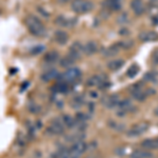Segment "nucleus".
<instances>
[{"label":"nucleus","instance_id":"6ab92c4d","mask_svg":"<svg viewBox=\"0 0 158 158\" xmlns=\"http://www.w3.org/2000/svg\"><path fill=\"white\" fill-rule=\"evenodd\" d=\"M58 58H59V55H58L57 52H55V51H52V52L48 53V54H45L44 56V61L47 63H54L56 61L58 60Z\"/></svg>","mask_w":158,"mask_h":158},{"label":"nucleus","instance_id":"9b49d317","mask_svg":"<svg viewBox=\"0 0 158 158\" xmlns=\"http://www.w3.org/2000/svg\"><path fill=\"white\" fill-rule=\"evenodd\" d=\"M131 7L137 16L143 14V12H144V3L142 0H132Z\"/></svg>","mask_w":158,"mask_h":158},{"label":"nucleus","instance_id":"2f4dec72","mask_svg":"<svg viewBox=\"0 0 158 158\" xmlns=\"http://www.w3.org/2000/svg\"><path fill=\"white\" fill-rule=\"evenodd\" d=\"M135 153H136L140 158H149L151 156V154H149L148 152H144V151H136Z\"/></svg>","mask_w":158,"mask_h":158},{"label":"nucleus","instance_id":"cd10ccee","mask_svg":"<svg viewBox=\"0 0 158 158\" xmlns=\"http://www.w3.org/2000/svg\"><path fill=\"white\" fill-rule=\"evenodd\" d=\"M75 119H76V121H79V122H85L86 119H88V116H86L85 113H77L76 114Z\"/></svg>","mask_w":158,"mask_h":158},{"label":"nucleus","instance_id":"c85d7f7f","mask_svg":"<svg viewBox=\"0 0 158 158\" xmlns=\"http://www.w3.org/2000/svg\"><path fill=\"white\" fill-rule=\"evenodd\" d=\"M82 103H83V98L76 97V98H74L72 106H74V108H79V106H82Z\"/></svg>","mask_w":158,"mask_h":158},{"label":"nucleus","instance_id":"7ed1b4c3","mask_svg":"<svg viewBox=\"0 0 158 158\" xmlns=\"http://www.w3.org/2000/svg\"><path fill=\"white\" fill-rule=\"evenodd\" d=\"M81 76V71L78 68H70L67 70V72L62 75L64 82H75L78 80L79 77Z\"/></svg>","mask_w":158,"mask_h":158},{"label":"nucleus","instance_id":"473e14b6","mask_svg":"<svg viewBox=\"0 0 158 158\" xmlns=\"http://www.w3.org/2000/svg\"><path fill=\"white\" fill-rule=\"evenodd\" d=\"M152 59H153V61H154L155 63H158V51H157V52H155L154 54H153Z\"/></svg>","mask_w":158,"mask_h":158},{"label":"nucleus","instance_id":"412c9836","mask_svg":"<svg viewBox=\"0 0 158 158\" xmlns=\"http://www.w3.org/2000/svg\"><path fill=\"white\" fill-rule=\"evenodd\" d=\"M75 59L72 57L71 55H67L65 57H63L62 59L60 60V65L62 68H70L72 67L74 64V62H75Z\"/></svg>","mask_w":158,"mask_h":158},{"label":"nucleus","instance_id":"aec40b11","mask_svg":"<svg viewBox=\"0 0 158 158\" xmlns=\"http://www.w3.org/2000/svg\"><path fill=\"white\" fill-rule=\"evenodd\" d=\"M124 61L122 59H116V60H112L108 63V68L111 71H117L119 70L122 65H123Z\"/></svg>","mask_w":158,"mask_h":158},{"label":"nucleus","instance_id":"20e7f679","mask_svg":"<svg viewBox=\"0 0 158 158\" xmlns=\"http://www.w3.org/2000/svg\"><path fill=\"white\" fill-rule=\"evenodd\" d=\"M149 129V124L147 122H139V123H136L135 126H133L131 128V130L129 131L128 135L130 137H137L140 136V135L144 134Z\"/></svg>","mask_w":158,"mask_h":158},{"label":"nucleus","instance_id":"7c9ffc66","mask_svg":"<svg viewBox=\"0 0 158 158\" xmlns=\"http://www.w3.org/2000/svg\"><path fill=\"white\" fill-rule=\"evenodd\" d=\"M110 126H111L113 129L117 130V131H121V130L123 129V124L117 123V122H115V121H112V120H111V122H110Z\"/></svg>","mask_w":158,"mask_h":158},{"label":"nucleus","instance_id":"2eb2a0df","mask_svg":"<svg viewBox=\"0 0 158 158\" xmlns=\"http://www.w3.org/2000/svg\"><path fill=\"white\" fill-rule=\"evenodd\" d=\"M56 23L61 27H72L76 23V18H67L64 16H59L56 19Z\"/></svg>","mask_w":158,"mask_h":158},{"label":"nucleus","instance_id":"0eeeda50","mask_svg":"<svg viewBox=\"0 0 158 158\" xmlns=\"http://www.w3.org/2000/svg\"><path fill=\"white\" fill-rule=\"evenodd\" d=\"M85 150H86V144L82 141V140H80V141L74 142L73 146L71 147V149H70V152L72 153L74 156L79 158L80 157V155L82 154Z\"/></svg>","mask_w":158,"mask_h":158},{"label":"nucleus","instance_id":"a211bd4d","mask_svg":"<svg viewBox=\"0 0 158 158\" xmlns=\"http://www.w3.org/2000/svg\"><path fill=\"white\" fill-rule=\"evenodd\" d=\"M97 51V44L94 41H89L83 45V53L86 55H93Z\"/></svg>","mask_w":158,"mask_h":158},{"label":"nucleus","instance_id":"ddd939ff","mask_svg":"<svg viewBox=\"0 0 158 158\" xmlns=\"http://www.w3.org/2000/svg\"><path fill=\"white\" fill-rule=\"evenodd\" d=\"M140 40L144 42H149V41H155L158 39V34L156 32H153V31H148V32H142L139 35Z\"/></svg>","mask_w":158,"mask_h":158},{"label":"nucleus","instance_id":"f3484780","mask_svg":"<svg viewBox=\"0 0 158 158\" xmlns=\"http://www.w3.org/2000/svg\"><path fill=\"white\" fill-rule=\"evenodd\" d=\"M119 97L118 95H111L109 97L106 98L104 100V106H108V108H115L119 104Z\"/></svg>","mask_w":158,"mask_h":158},{"label":"nucleus","instance_id":"4468645a","mask_svg":"<svg viewBox=\"0 0 158 158\" xmlns=\"http://www.w3.org/2000/svg\"><path fill=\"white\" fill-rule=\"evenodd\" d=\"M141 147L146 150H156L158 149V138L146 139L141 142Z\"/></svg>","mask_w":158,"mask_h":158},{"label":"nucleus","instance_id":"4be33fe9","mask_svg":"<svg viewBox=\"0 0 158 158\" xmlns=\"http://www.w3.org/2000/svg\"><path fill=\"white\" fill-rule=\"evenodd\" d=\"M106 6L113 11H118L121 7V0H106Z\"/></svg>","mask_w":158,"mask_h":158},{"label":"nucleus","instance_id":"f8f14e48","mask_svg":"<svg viewBox=\"0 0 158 158\" xmlns=\"http://www.w3.org/2000/svg\"><path fill=\"white\" fill-rule=\"evenodd\" d=\"M58 71L55 70V69H52V70H49V71H45L44 73L40 76L41 80L43 82H49V81H52L53 79H56L58 77Z\"/></svg>","mask_w":158,"mask_h":158},{"label":"nucleus","instance_id":"393cba45","mask_svg":"<svg viewBox=\"0 0 158 158\" xmlns=\"http://www.w3.org/2000/svg\"><path fill=\"white\" fill-rule=\"evenodd\" d=\"M138 72H139L138 65H137V64H133L131 68L129 69L128 71H127V76H128V77H130V78H134L135 76H136L137 74H138Z\"/></svg>","mask_w":158,"mask_h":158},{"label":"nucleus","instance_id":"1a4fd4ad","mask_svg":"<svg viewBox=\"0 0 158 158\" xmlns=\"http://www.w3.org/2000/svg\"><path fill=\"white\" fill-rule=\"evenodd\" d=\"M86 85L89 86H98V88H100V89H103L104 86L106 85V79H103L101 76L95 75L89 79Z\"/></svg>","mask_w":158,"mask_h":158},{"label":"nucleus","instance_id":"dca6fc26","mask_svg":"<svg viewBox=\"0 0 158 158\" xmlns=\"http://www.w3.org/2000/svg\"><path fill=\"white\" fill-rule=\"evenodd\" d=\"M54 37L56 42L59 43V44H65L69 40V35L64 31H57V32H55Z\"/></svg>","mask_w":158,"mask_h":158},{"label":"nucleus","instance_id":"a878e982","mask_svg":"<svg viewBox=\"0 0 158 158\" xmlns=\"http://www.w3.org/2000/svg\"><path fill=\"white\" fill-rule=\"evenodd\" d=\"M158 78V75L155 72H150L147 73L146 76H144V79L148 81H151V82H156V79Z\"/></svg>","mask_w":158,"mask_h":158},{"label":"nucleus","instance_id":"bb28decb","mask_svg":"<svg viewBox=\"0 0 158 158\" xmlns=\"http://www.w3.org/2000/svg\"><path fill=\"white\" fill-rule=\"evenodd\" d=\"M43 50H44V47L41 45V44H38V45L34 47L32 50H31V54H32V55H38V54H40V53H42Z\"/></svg>","mask_w":158,"mask_h":158},{"label":"nucleus","instance_id":"39448f33","mask_svg":"<svg viewBox=\"0 0 158 158\" xmlns=\"http://www.w3.org/2000/svg\"><path fill=\"white\" fill-rule=\"evenodd\" d=\"M48 132L52 135H60L64 132V124L60 120H53L48 127Z\"/></svg>","mask_w":158,"mask_h":158},{"label":"nucleus","instance_id":"9d476101","mask_svg":"<svg viewBox=\"0 0 158 158\" xmlns=\"http://www.w3.org/2000/svg\"><path fill=\"white\" fill-rule=\"evenodd\" d=\"M117 106H118V112H117V114H118L119 116L126 115L127 112L131 111V110L133 109V104H132L131 101L128 100V99H126V100H123V101H120Z\"/></svg>","mask_w":158,"mask_h":158},{"label":"nucleus","instance_id":"423d86ee","mask_svg":"<svg viewBox=\"0 0 158 158\" xmlns=\"http://www.w3.org/2000/svg\"><path fill=\"white\" fill-rule=\"evenodd\" d=\"M132 95H133V97L135 99H137V100L141 101L143 100V99L147 98L148 96V92H146L142 89V85H135L134 86H132Z\"/></svg>","mask_w":158,"mask_h":158},{"label":"nucleus","instance_id":"f257e3e1","mask_svg":"<svg viewBox=\"0 0 158 158\" xmlns=\"http://www.w3.org/2000/svg\"><path fill=\"white\" fill-rule=\"evenodd\" d=\"M24 23L27 25V30L32 35L37 37H41L45 34V27L41 22L38 17L34 16V15H29L25 17Z\"/></svg>","mask_w":158,"mask_h":158},{"label":"nucleus","instance_id":"5701e85b","mask_svg":"<svg viewBox=\"0 0 158 158\" xmlns=\"http://www.w3.org/2000/svg\"><path fill=\"white\" fill-rule=\"evenodd\" d=\"M62 122H63V124H65V126L68 127V128H73V127H75V124H76V119L73 118V117L70 115H64L62 117Z\"/></svg>","mask_w":158,"mask_h":158},{"label":"nucleus","instance_id":"6e6552de","mask_svg":"<svg viewBox=\"0 0 158 158\" xmlns=\"http://www.w3.org/2000/svg\"><path fill=\"white\" fill-rule=\"evenodd\" d=\"M83 52V45L80 42H75L72 44V47L70 48V53L69 55H71L75 60L79 59L82 55Z\"/></svg>","mask_w":158,"mask_h":158},{"label":"nucleus","instance_id":"f03ea898","mask_svg":"<svg viewBox=\"0 0 158 158\" xmlns=\"http://www.w3.org/2000/svg\"><path fill=\"white\" fill-rule=\"evenodd\" d=\"M71 9L78 14H85L93 9V3L89 0H73Z\"/></svg>","mask_w":158,"mask_h":158},{"label":"nucleus","instance_id":"c756f323","mask_svg":"<svg viewBox=\"0 0 158 158\" xmlns=\"http://www.w3.org/2000/svg\"><path fill=\"white\" fill-rule=\"evenodd\" d=\"M29 111L32 112L33 114H38V112L40 111V108L35 103H31L29 106Z\"/></svg>","mask_w":158,"mask_h":158},{"label":"nucleus","instance_id":"b1692460","mask_svg":"<svg viewBox=\"0 0 158 158\" xmlns=\"http://www.w3.org/2000/svg\"><path fill=\"white\" fill-rule=\"evenodd\" d=\"M118 51H119L118 45H112V47H110L109 49H106L104 51L103 54L104 56H106V57H112V56H115L117 53H118Z\"/></svg>","mask_w":158,"mask_h":158}]
</instances>
